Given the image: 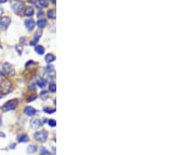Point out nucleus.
I'll use <instances>...</instances> for the list:
<instances>
[{
    "label": "nucleus",
    "instance_id": "obj_23",
    "mask_svg": "<svg viewBox=\"0 0 176 155\" xmlns=\"http://www.w3.org/2000/svg\"><path fill=\"white\" fill-rule=\"evenodd\" d=\"M46 71H47V72H52V71H54V67L51 64L48 65V66L46 67Z\"/></svg>",
    "mask_w": 176,
    "mask_h": 155
},
{
    "label": "nucleus",
    "instance_id": "obj_5",
    "mask_svg": "<svg viewBox=\"0 0 176 155\" xmlns=\"http://www.w3.org/2000/svg\"><path fill=\"white\" fill-rule=\"evenodd\" d=\"M10 23H11V19L9 17H3L0 19V26L3 29H6L8 28V26L10 24Z\"/></svg>",
    "mask_w": 176,
    "mask_h": 155
},
{
    "label": "nucleus",
    "instance_id": "obj_1",
    "mask_svg": "<svg viewBox=\"0 0 176 155\" xmlns=\"http://www.w3.org/2000/svg\"><path fill=\"white\" fill-rule=\"evenodd\" d=\"M12 89V85L10 80L2 79L0 81V93L6 95L9 93Z\"/></svg>",
    "mask_w": 176,
    "mask_h": 155
},
{
    "label": "nucleus",
    "instance_id": "obj_17",
    "mask_svg": "<svg viewBox=\"0 0 176 155\" xmlns=\"http://www.w3.org/2000/svg\"><path fill=\"white\" fill-rule=\"evenodd\" d=\"M47 16H48V17H49L50 19L54 20L56 18V10H49V11H48Z\"/></svg>",
    "mask_w": 176,
    "mask_h": 155
},
{
    "label": "nucleus",
    "instance_id": "obj_9",
    "mask_svg": "<svg viewBox=\"0 0 176 155\" xmlns=\"http://www.w3.org/2000/svg\"><path fill=\"white\" fill-rule=\"evenodd\" d=\"M41 31H38L37 32V34L35 35L34 39L31 42V43H30V44H31V46H35V45H36V43L38 42V40H39V38L41 37Z\"/></svg>",
    "mask_w": 176,
    "mask_h": 155
},
{
    "label": "nucleus",
    "instance_id": "obj_22",
    "mask_svg": "<svg viewBox=\"0 0 176 155\" xmlns=\"http://www.w3.org/2000/svg\"><path fill=\"white\" fill-rule=\"evenodd\" d=\"M43 111L47 113V114H53V113H54L56 111V109H50L49 107H46V108L43 109Z\"/></svg>",
    "mask_w": 176,
    "mask_h": 155
},
{
    "label": "nucleus",
    "instance_id": "obj_15",
    "mask_svg": "<svg viewBox=\"0 0 176 155\" xmlns=\"http://www.w3.org/2000/svg\"><path fill=\"white\" fill-rule=\"evenodd\" d=\"M46 24H47V20L46 19H41L37 22V25L40 28H42L44 27H46Z\"/></svg>",
    "mask_w": 176,
    "mask_h": 155
},
{
    "label": "nucleus",
    "instance_id": "obj_19",
    "mask_svg": "<svg viewBox=\"0 0 176 155\" xmlns=\"http://www.w3.org/2000/svg\"><path fill=\"white\" fill-rule=\"evenodd\" d=\"M37 84L40 88H44L45 86L46 85V81L45 79H40L39 81L38 82Z\"/></svg>",
    "mask_w": 176,
    "mask_h": 155
},
{
    "label": "nucleus",
    "instance_id": "obj_6",
    "mask_svg": "<svg viewBox=\"0 0 176 155\" xmlns=\"http://www.w3.org/2000/svg\"><path fill=\"white\" fill-rule=\"evenodd\" d=\"M13 10L15 12V13L18 14L23 7V3L22 2H15L12 6Z\"/></svg>",
    "mask_w": 176,
    "mask_h": 155
},
{
    "label": "nucleus",
    "instance_id": "obj_18",
    "mask_svg": "<svg viewBox=\"0 0 176 155\" xmlns=\"http://www.w3.org/2000/svg\"><path fill=\"white\" fill-rule=\"evenodd\" d=\"M27 150H28V153L29 154H33L37 150V147L35 145H31L28 147Z\"/></svg>",
    "mask_w": 176,
    "mask_h": 155
},
{
    "label": "nucleus",
    "instance_id": "obj_26",
    "mask_svg": "<svg viewBox=\"0 0 176 155\" xmlns=\"http://www.w3.org/2000/svg\"><path fill=\"white\" fill-rule=\"evenodd\" d=\"M36 98H37L36 95H33V96H32L31 97H30L29 99H28V102H31V101L35 100V99H36Z\"/></svg>",
    "mask_w": 176,
    "mask_h": 155
},
{
    "label": "nucleus",
    "instance_id": "obj_21",
    "mask_svg": "<svg viewBox=\"0 0 176 155\" xmlns=\"http://www.w3.org/2000/svg\"><path fill=\"white\" fill-rule=\"evenodd\" d=\"M49 91L52 92H56V85L54 84V83H51V84L49 85Z\"/></svg>",
    "mask_w": 176,
    "mask_h": 155
},
{
    "label": "nucleus",
    "instance_id": "obj_3",
    "mask_svg": "<svg viewBox=\"0 0 176 155\" xmlns=\"http://www.w3.org/2000/svg\"><path fill=\"white\" fill-rule=\"evenodd\" d=\"M0 72H1L2 74H4V75H13L15 74V71L13 67L11 64L8 63H5L2 66Z\"/></svg>",
    "mask_w": 176,
    "mask_h": 155
},
{
    "label": "nucleus",
    "instance_id": "obj_10",
    "mask_svg": "<svg viewBox=\"0 0 176 155\" xmlns=\"http://www.w3.org/2000/svg\"><path fill=\"white\" fill-rule=\"evenodd\" d=\"M40 125H41V121L39 119L35 118L31 121V125L33 129H38L40 126Z\"/></svg>",
    "mask_w": 176,
    "mask_h": 155
},
{
    "label": "nucleus",
    "instance_id": "obj_7",
    "mask_svg": "<svg viewBox=\"0 0 176 155\" xmlns=\"http://www.w3.org/2000/svg\"><path fill=\"white\" fill-rule=\"evenodd\" d=\"M24 24L26 26V28H28V30L31 31V30H33L35 28V22L34 20L28 19V20H25Z\"/></svg>",
    "mask_w": 176,
    "mask_h": 155
},
{
    "label": "nucleus",
    "instance_id": "obj_27",
    "mask_svg": "<svg viewBox=\"0 0 176 155\" xmlns=\"http://www.w3.org/2000/svg\"><path fill=\"white\" fill-rule=\"evenodd\" d=\"M41 16H43V12H41V11H39V12H38V17H41Z\"/></svg>",
    "mask_w": 176,
    "mask_h": 155
},
{
    "label": "nucleus",
    "instance_id": "obj_14",
    "mask_svg": "<svg viewBox=\"0 0 176 155\" xmlns=\"http://www.w3.org/2000/svg\"><path fill=\"white\" fill-rule=\"evenodd\" d=\"M17 140H18V142L23 143V142H28L29 140V139H28V136L26 134H22V135H20L17 137Z\"/></svg>",
    "mask_w": 176,
    "mask_h": 155
},
{
    "label": "nucleus",
    "instance_id": "obj_12",
    "mask_svg": "<svg viewBox=\"0 0 176 155\" xmlns=\"http://www.w3.org/2000/svg\"><path fill=\"white\" fill-rule=\"evenodd\" d=\"M45 60H46V62L48 64H50L52 63L53 61H54L56 60V57L54 55L51 54V53H49V54H47L46 56V57H45Z\"/></svg>",
    "mask_w": 176,
    "mask_h": 155
},
{
    "label": "nucleus",
    "instance_id": "obj_25",
    "mask_svg": "<svg viewBox=\"0 0 176 155\" xmlns=\"http://www.w3.org/2000/svg\"><path fill=\"white\" fill-rule=\"evenodd\" d=\"M41 154H43V155L44 154H48V150L45 147H41Z\"/></svg>",
    "mask_w": 176,
    "mask_h": 155
},
{
    "label": "nucleus",
    "instance_id": "obj_11",
    "mask_svg": "<svg viewBox=\"0 0 176 155\" xmlns=\"http://www.w3.org/2000/svg\"><path fill=\"white\" fill-rule=\"evenodd\" d=\"M34 14V9L31 6H28L24 10V15L27 17H31Z\"/></svg>",
    "mask_w": 176,
    "mask_h": 155
},
{
    "label": "nucleus",
    "instance_id": "obj_8",
    "mask_svg": "<svg viewBox=\"0 0 176 155\" xmlns=\"http://www.w3.org/2000/svg\"><path fill=\"white\" fill-rule=\"evenodd\" d=\"M24 113L28 116H34L36 114V110L31 107H27L24 109Z\"/></svg>",
    "mask_w": 176,
    "mask_h": 155
},
{
    "label": "nucleus",
    "instance_id": "obj_13",
    "mask_svg": "<svg viewBox=\"0 0 176 155\" xmlns=\"http://www.w3.org/2000/svg\"><path fill=\"white\" fill-rule=\"evenodd\" d=\"M48 6V2L47 1H43V0H39V1H37L36 2V6L39 9L46 7Z\"/></svg>",
    "mask_w": 176,
    "mask_h": 155
},
{
    "label": "nucleus",
    "instance_id": "obj_4",
    "mask_svg": "<svg viewBox=\"0 0 176 155\" xmlns=\"http://www.w3.org/2000/svg\"><path fill=\"white\" fill-rule=\"evenodd\" d=\"M48 134L46 131H40V132H37L34 134V137L36 140L39 142H45L47 139Z\"/></svg>",
    "mask_w": 176,
    "mask_h": 155
},
{
    "label": "nucleus",
    "instance_id": "obj_24",
    "mask_svg": "<svg viewBox=\"0 0 176 155\" xmlns=\"http://www.w3.org/2000/svg\"><path fill=\"white\" fill-rule=\"evenodd\" d=\"M48 123H49V126H51V127H55V126H56V121H55L54 120H53V119H50V120H49V121H48Z\"/></svg>",
    "mask_w": 176,
    "mask_h": 155
},
{
    "label": "nucleus",
    "instance_id": "obj_20",
    "mask_svg": "<svg viewBox=\"0 0 176 155\" xmlns=\"http://www.w3.org/2000/svg\"><path fill=\"white\" fill-rule=\"evenodd\" d=\"M40 96H41V98L43 100H46L47 98L49 97V95H48V92L46 91H41V93H40Z\"/></svg>",
    "mask_w": 176,
    "mask_h": 155
},
{
    "label": "nucleus",
    "instance_id": "obj_29",
    "mask_svg": "<svg viewBox=\"0 0 176 155\" xmlns=\"http://www.w3.org/2000/svg\"><path fill=\"white\" fill-rule=\"evenodd\" d=\"M15 147H16V146H15V144H14V143L11 144V146H10V147H11V148H14Z\"/></svg>",
    "mask_w": 176,
    "mask_h": 155
},
{
    "label": "nucleus",
    "instance_id": "obj_16",
    "mask_svg": "<svg viewBox=\"0 0 176 155\" xmlns=\"http://www.w3.org/2000/svg\"><path fill=\"white\" fill-rule=\"evenodd\" d=\"M35 50L37 53H38L39 55H42L45 53V49L43 46H37L35 47Z\"/></svg>",
    "mask_w": 176,
    "mask_h": 155
},
{
    "label": "nucleus",
    "instance_id": "obj_30",
    "mask_svg": "<svg viewBox=\"0 0 176 155\" xmlns=\"http://www.w3.org/2000/svg\"><path fill=\"white\" fill-rule=\"evenodd\" d=\"M0 136H2V137H5L6 136L4 135V134H2V132H0Z\"/></svg>",
    "mask_w": 176,
    "mask_h": 155
},
{
    "label": "nucleus",
    "instance_id": "obj_2",
    "mask_svg": "<svg viewBox=\"0 0 176 155\" xmlns=\"http://www.w3.org/2000/svg\"><path fill=\"white\" fill-rule=\"evenodd\" d=\"M18 104V100L17 99H13L11 100H9L8 102H6L3 106L1 107L2 111H12V110H14L16 108V107Z\"/></svg>",
    "mask_w": 176,
    "mask_h": 155
},
{
    "label": "nucleus",
    "instance_id": "obj_31",
    "mask_svg": "<svg viewBox=\"0 0 176 155\" xmlns=\"http://www.w3.org/2000/svg\"><path fill=\"white\" fill-rule=\"evenodd\" d=\"M6 2V0H1V1H0V2H2H2Z\"/></svg>",
    "mask_w": 176,
    "mask_h": 155
},
{
    "label": "nucleus",
    "instance_id": "obj_28",
    "mask_svg": "<svg viewBox=\"0 0 176 155\" xmlns=\"http://www.w3.org/2000/svg\"><path fill=\"white\" fill-rule=\"evenodd\" d=\"M2 13H3V10H2V8L1 6H0V17L2 16Z\"/></svg>",
    "mask_w": 176,
    "mask_h": 155
}]
</instances>
